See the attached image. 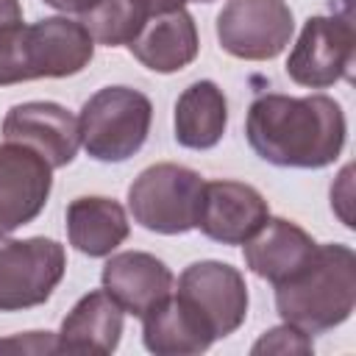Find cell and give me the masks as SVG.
<instances>
[{"mask_svg": "<svg viewBox=\"0 0 356 356\" xmlns=\"http://www.w3.org/2000/svg\"><path fill=\"white\" fill-rule=\"evenodd\" d=\"M292 8L284 0H228L217 14V39L225 53L245 61H270L289 44Z\"/></svg>", "mask_w": 356, "mask_h": 356, "instance_id": "8", "label": "cell"}, {"mask_svg": "<svg viewBox=\"0 0 356 356\" xmlns=\"http://www.w3.org/2000/svg\"><path fill=\"white\" fill-rule=\"evenodd\" d=\"M312 350H314L312 334H306V331H300L289 323L264 331L250 348L253 356H261V353H300V356H309Z\"/></svg>", "mask_w": 356, "mask_h": 356, "instance_id": "21", "label": "cell"}, {"mask_svg": "<svg viewBox=\"0 0 356 356\" xmlns=\"http://www.w3.org/2000/svg\"><path fill=\"white\" fill-rule=\"evenodd\" d=\"M128 50L142 67L153 72H161V75L178 72L197 58V50H200L197 25L192 14L184 8L156 14L145 22L139 36L128 44Z\"/></svg>", "mask_w": 356, "mask_h": 356, "instance_id": "17", "label": "cell"}, {"mask_svg": "<svg viewBox=\"0 0 356 356\" xmlns=\"http://www.w3.org/2000/svg\"><path fill=\"white\" fill-rule=\"evenodd\" d=\"M3 136L36 150L53 170L67 167L81 147L78 117L53 100H28L11 106L3 120Z\"/></svg>", "mask_w": 356, "mask_h": 356, "instance_id": "11", "label": "cell"}, {"mask_svg": "<svg viewBox=\"0 0 356 356\" xmlns=\"http://www.w3.org/2000/svg\"><path fill=\"white\" fill-rule=\"evenodd\" d=\"M178 298H184L211 328L214 339L234 334L248 317L245 275L225 261H195L178 278Z\"/></svg>", "mask_w": 356, "mask_h": 356, "instance_id": "9", "label": "cell"}, {"mask_svg": "<svg viewBox=\"0 0 356 356\" xmlns=\"http://www.w3.org/2000/svg\"><path fill=\"white\" fill-rule=\"evenodd\" d=\"M103 289L122 306V312L142 317L153 303L172 292V273L170 267L145 250H125L108 256L100 273Z\"/></svg>", "mask_w": 356, "mask_h": 356, "instance_id": "13", "label": "cell"}, {"mask_svg": "<svg viewBox=\"0 0 356 356\" xmlns=\"http://www.w3.org/2000/svg\"><path fill=\"white\" fill-rule=\"evenodd\" d=\"M67 270L64 245L47 236L0 234V312H22L50 300Z\"/></svg>", "mask_w": 356, "mask_h": 356, "instance_id": "6", "label": "cell"}, {"mask_svg": "<svg viewBox=\"0 0 356 356\" xmlns=\"http://www.w3.org/2000/svg\"><path fill=\"white\" fill-rule=\"evenodd\" d=\"M50 8H56V11H64V14H83V11H89L97 0H44Z\"/></svg>", "mask_w": 356, "mask_h": 356, "instance_id": "24", "label": "cell"}, {"mask_svg": "<svg viewBox=\"0 0 356 356\" xmlns=\"http://www.w3.org/2000/svg\"><path fill=\"white\" fill-rule=\"evenodd\" d=\"M192 3H211V0H192Z\"/></svg>", "mask_w": 356, "mask_h": 356, "instance_id": "26", "label": "cell"}, {"mask_svg": "<svg viewBox=\"0 0 356 356\" xmlns=\"http://www.w3.org/2000/svg\"><path fill=\"white\" fill-rule=\"evenodd\" d=\"M270 217L264 195L242 181H206L197 228L220 245H245Z\"/></svg>", "mask_w": 356, "mask_h": 356, "instance_id": "12", "label": "cell"}, {"mask_svg": "<svg viewBox=\"0 0 356 356\" xmlns=\"http://www.w3.org/2000/svg\"><path fill=\"white\" fill-rule=\"evenodd\" d=\"M153 103L131 86H103L81 108V145L95 161H125L150 134Z\"/></svg>", "mask_w": 356, "mask_h": 356, "instance_id": "4", "label": "cell"}, {"mask_svg": "<svg viewBox=\"0 0 356 356\" xmlns=\"http://www.w3.org/2000/svg\"><path fill=\"white\" fill-rule=\"evenodd\" d=\"M53 189V167L19 142L0 145V234L36 220Z\"/></svg>", "mask_w": 356, "mask_h": 356, "instance_id": "10", "label": "cell"}, {"mask_svg": "<svg viewBox=\"0 0 356 356\" xmlns=\"http://www.w3.org/2000/svg\"><path fill=\"white\" fill-rule=\"evenodd\" d=\"M356 64V31L350 17L317 14L303 22V31L289 50L286 75L298 86L325 89L337 81H350Z\"/></svg>", "mask_w": 356, "mask_h": 356, "instance_id": "7", "label": "cell"}, {"mask_svg": "<svg viewBox=\"0 0 356 356\" xmlns=\"http://www.w3.org/2000/svg\"><path fill=\"white\" fill-rule=\"evenodd\" d=\"M22 22V6L19 0H0V28Z\"/></svg>", "mask_w": 356, "mask_h": 356, "instance_id": "23", "label": "cell"}, {"mask_svg": "<svg viewBox=\"0 0 356 356\" xmlns=\"http://www.w3.org/2000/svg\"><path fill=\"white\" fill-rule=\"evenodd\" d=\"M147 19L150 14L139 0H97L81 14V25L89 31V36L106 47L131 44Z\"/></svg>", "mask_w": 356, "mask_h": 356, "instance_id": "20", "label": "cell"}, {"mask_svg": "<svg viewBox=\"0 0 356 356\" xmlns=\"http://www.w3.org/2000/svg\"><path fill=\"white\" fill-rule=\"evenodd\" d=\"M95 56V39L70 17L0 28V86L78 75Z\"/></svg>", "mask_w": 356, "mask_h": 356, "instance_id": "3", "label": "cell"}, {"mask_svg": "<svg viewBox=\"0 0 356 356\" xmlns=\"http://www.w3.org/2000/svg\"><path fill=\"white\" fill-rule=\"evenodd\" d=\"M142 342L156 356H192L211 348L206 320L178 295H167L142 314Z\"/></svg>", "mask_w": 356, "mask_h": 356, "instance_id": "16", "label": "cell"}, {"mask_svg": "<svg viewBox=\"0 0 356 356\" xmlns=\"http://www.w3.org/2000/svg\"><path fill=\"white\" fill-rule=\"evenodd\" d=\"M64 217H67L70 245L92 259L111 256V250H117L131 234L125 209L117 200L103 197V195L75 197L67 206Z\"/></svg>", "mask_w": 356, "mask_h": 356, "instance_id": "18", "label": "cell"}, {"mask_svg": "<svg viewBox=\"0 0 356 356\" xmlns=\"http://www.w3.org/2000/svg\"><path fill=\"white\" fill-rule=\"evenodd\" d=\"M317 242L292 220L267 217L264 225L245 242V264L253 275L275 284L292 278L314 253Z\"/></svg>", "mask_w": 356, "mask_h": 356, "instance_id": "14", "label": "cell"}, {"mask_svg": "<svg viewBox=\"0 0 356 356\" xmlns=\"http://www.w3.org/2000/svg\"><path fill=\"white\" fill-rule=\"evenodd\" d=\"M175 142L189 150L214 147L228 125V100L214 81L189 83L175 100Z\"/></svg>", "mask_w": 356, "mask_h": 356, "instance_id": "19", "label": "cell"}, {"mask_svg": "<svg viewBox=\"0 0 356 356\" xmlns=\"http://www.w3.org/2000/svg\"><path fill=\"white\" fill-rule=\"evenodd\" d=\"M356 306V253L348 245H317L312 259L284 284H275V309L284 323L325 334L342 325Z\"/></svg>", "mask_w": 356, "mask_h": 356, "instance_id": "2", "label": "cell"}, {"mask_svg": "<svg viewBox=\"0 0 356 356\" xmlns=\"http://www.w3.org/2000/svg\"><path fill=\"white\" fill-rule=\"evenodd\" d=\"M122 306L106 292H86L70 314L61 320V331L56 334L58 353H114L122 337Z\"/></svg>", "mask_w": 356, "mask_h": 356, "instance_id": "15", "label": "cell"}, {"mask_svg": "<svg viewBox=\"0 0 356 356\" xmlns=\"http://www.w3.org/2000/svg\"><path fill=\"white\" fill-rule=\"evenodd\" d=\"M139 3L145 6V11H147L150 17H156V14H167V11L184 8L189 0H139Z\"/></svg>", "mask_w": 356, "mask_h": 356, "instance_id": "25", "label": "cell"}, {"mask_svg": "<svg viewBox=\"0 0 356 356\" xmlns=\"http://www.w3.org/2000/svg\"><path fill=\"white\" fill-rule=\"evenodd\" d=\"M245 136L253 153L275 167L320 170L339 159L348 122L342 106L328 95L267 92L250 103Z\"/></svg>", "mask_w": 356, "mask_h": 356, "instance_id": "1", "label": "cell"}, {"mask_svg": "<svg viewBox=\"0 0 356 356\" xmlns=\"http://www.w3.org/2000/svg\"><path fill=\"white\" fill-rule=\"evenodd\" d=\"M0 350H22V353H58L56 334L50 331H31L14 339H0Z\"/></svg>", "mask_w": 356, "mask_h": 356, "instance_id": "22", "label": "cell"}, {"mask_svg": "<svg viewBox=\"0 0 356 356\" xmlns=\"http://www.w3.org/2000/svg\"><path fill=\"white\" fill-rule=\"evenodd\" d=\"M203 184L206 181L200 172L184 164L161 161L145 167L128 186V209L134 222L167 236L197 228Z\"/></svg>", "mask_w": 356, "mask_h": 356, "instance_id": "5", "label": "cell"}]
</instances>
